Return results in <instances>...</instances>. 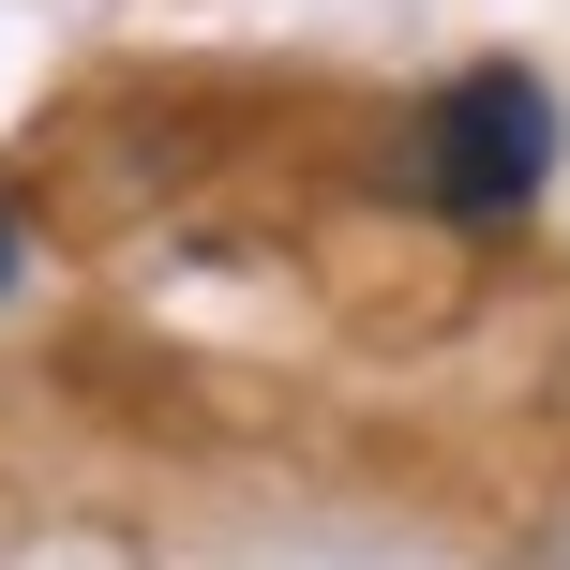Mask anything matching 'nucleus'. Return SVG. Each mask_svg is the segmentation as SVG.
I'll use <instances>...</instances> for the list:
<instances>
[{
  "instance_id": "f257e3e1",
  "label": "nucleus",
  "mask_w": 570,
  "mask_h": 570,
  "mask_svg": "<svg viewBox=\"0 0 570 570\" xmlns=\"http://www.w3.org/2000/svg\"><path fill=\"white\" fill-rule=\"evenodd\" d=\"M541 180H556V90L525 76V60H481V76L435 90V120H421V196H435V210L511 226Z\"/></svg>"
},
{
  "instance_id": "f03ea898",
  "label": "nucleus",
  "mask_w": 570,
  "mask_h": 570,
  "mask_svg": "<svg viewBox=\"0 0 570 570\" xmlns=\"http://www.w3.org/2000/svg\"><path fill=\"white\" fill-rule=\"evenodd\" d=\"M16 271H30V240H16V210H0V301H16Z\"/></svg>"
}]
</instances>
